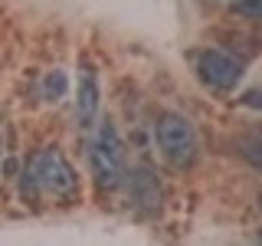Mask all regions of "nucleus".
I'll return each mask as SVG.
<instances>
[{
  "label": "nucleus",
  "mask_w": 262,
  "mask_h": 246,
  "mask_svg": "<svg viewBox=\"0 0 262 246\" xmlns=\"http://www.w3.org/2000/svg\"><path fill=\"white\" fill-rule=\"evenodd\" d=\"M27 174L36 180L39 191L53 194L56 200H76L79 197V174L72 171V164L66 161L59 148H43L39 154H33Z\"/></svg>",
  "instance_id": "obj_1"
},
{
  "label": "nucleus",
  "mask_w": 262,
  "mask_h": 246,
  "mask_svg": "<svg viewBox=\"0 0 262 246\" xmlns=\"http://www.w3.org/2000/svg\"><path fill=\"white\" fill-rule=\"evenodd\" d=\"M89 164H92V177L98 187L115 191L125 177V145H121L118 131L112 121H102L95 131V141L89 148Z\"/></svg>",
  "instance_id": "obj_2"
},
{
  "label": "nucleus",
  "mask_w": 262,
  "mask_h": 246,
  "mask_svg": "<svg viewBox=\"0 0 262 246\" xmlns=\"http://www.w3.org/2000/svg\"><path fill=\"white\" fill-rule=\"evenodd\" d=\"M154 138H158L161 154L174 168H190L196 161V131L180 112H164L154 125Z\"/></svg>",
  "instance_id": "obj_3"
},
{
  "label": "nucleus",
  "mask_w": 262,
  "mask_h": 246,
  "mask_svg": "<svg viewBox=\"0 0 262 246\" xmlns=\"http://www.w3.org/2000/svg\"><path fill=\"white\" fill-rule=\"evenodd\" d=\"M196 72H200V79L207 82V86L229 92V89H236L239 79H243V63L233 59L223 49H203V53L196 56Z\"/></svg>",
  "instance_id": "obj_4"
},
{
  "label": "nucleus",
  "mask_w": 262,
  "mask_h": 246,
  "mask_svg": "<svg viewBox=\"0 0 262 246\" xmlns=\"http://www.w3.org/2000/svg\"><path fill=\"white\" fill-rule=\"evenodd\" d=\"M98 98H102V92H98L95 72L89 69V66H82V69H79V95H76V118H79L82 128H89L95 121L98 105H102Z\"/></svg>",
  "instance_id": "obj_5"
},
{
  "label": "nucleus",
  "mask_w": 262,
  "mask_h": 246,
  "mask_svg": "<svg viewBox=\"0 0 262 246\" xmlns=\"http://www.w3.org/2000/svg\"><path fill=\"white\" fill-rule=\"evenodd\" d=\"M131 200H135L141 210H147V213L161 210V184H158V177H154L147 168L131 171Z\"/></svg>",
  "instance_id": "obj_6"
},
{
  "label": "nucleus",
  "mask_w": 262,
  "mask_h": 246,
  "mask_svg": "<svg viewBox=\"0 0 262 246\" xmlns=\"http://www.w3.org/2000/svg\"><path fill=\"white\" fill-rule=\"evenodd\" d=\"M236 148H239V154L249 164H256V168H262V138H256V135H249V138H239L236 141Z\"/></svg>",
  "instance_id": "obj_7"
},
{
  "label": "nucleus",
  "mask_w": 262,
  "mask_h": 246,
  "mask_svg": "<svg viewBox=\"0 0 262 246\" xmlns=\"http://www.w3.org/2000/svg\"><path fill=\"white\" fill-rule=\"evenodd\" d=\"M43 92H46V98H59L66 92V76L62 72H49L46 82H43Z\"/></svg>",
  "instance_id": "obj_8"
},
{
  "label": "nucleus",
  "mask_w": 262,
  "mask_h": 246,
  "mask_svg": "<svg viewBox=\"0 0 262 246\" xmlns=\"http://www.w3.org/2000/svg\"><path fill=\"white\" fill-rule=\"evenodd\" d=\"M236 10H239L243 16H256V20H259V16H262V0H246V4L236 7Z\"/></svg>",
  "instance_id": "obj_9"
},
{
  "label": "nucleus",
  "mask_w": 262,
  "mask_h": 246,
  "mask_svg": "<svg viewBox=\"0 0 262 246\" xmlns=\"http://www.w3.org/2000/svg\"><path fill=\"white\" fill-rule=\"evenodd\" d=\"M246 105H256V109H259V105H262V98H259V92H249V95H246Z\"/></svg>",
  "instance_id": "obj_10"
},
{
  "label": "nucleus",
  "mask_w": 262,
  "mask_h": 246,
  "mask_svg": "<svg viewBox=\"0 0 262 246\" xmlns=\"http://www.w3.org/2000/svg\"><path fill=\"white\" fill-rule=\"evenodd\" d=\"M259 210H262V194H259Z\"/></svg>",
  "instance_id": "obj_11"
}]
</instances>
